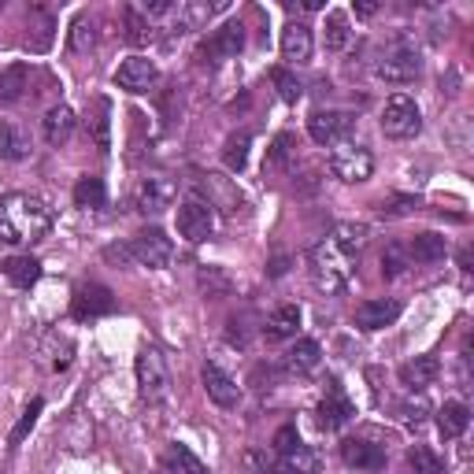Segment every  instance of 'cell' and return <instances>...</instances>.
I'll list each match as a JSON object with an SVG mask.
<instances>
[{"label":"cell","mask_w":474,"mask_h":474,"mask_svg":"<svg viewBox=\"0 0 474 474\" xmlns=\"http://www.w3.org/2000/svg\"><path fill=\"white\" fill-rule=\"evenodd\" d=\"M52 208L34 193H8L0 197V237L12 245H34L49 234Z\"/></svg>","instance_id":"cell-1"},{"label":"cell","mask_w":474,"mask_h":474,"mask_svg":"<svg viewBox=\"0 0 474 474\" xmlns=\"http://www.w3.org/2000/svg\"><path fill=\"white\" fill-rule=\"evenodd\" d=\"M307 271H312L315 290L341 293L348 285V278H353V271H356V256H348L345 249H338V245L326 237L312 249V256H307Z\"/></svg>","instance_id":"cell-2"},{"label":"cell","mask_w":474,"mask_h":474,"mask_svg":"<svg viewBox=\"0 0 474 474\" xmlns=\"http://www.w3.org/2000/svg\"><path fill=\"white\" fill-rule=\"evenodd\" d=\"M137 389H141V400L159 404L163 397L171 393V375H167V360L159 356V348H141L137 353Z\"/></svg>","instance_id":"cell-3"},{"label":"cell","mask_w":474,"mask_h":474,"mask_svg":"<svg viewBox=\"0 0 474 474\" xmlns=\"http://www.w3.org/2000/svg\"><path fill=\"white\" fill-rule=\"evenodd\" d=\"M330 171H334V178L356 185V182L370 178V171H375V156H370V149L360 145V141H338L334 152H330Z\"/></svg>","instance_id":"cell-4"},{"label":"cell","mask_w":474,"mask_h":474,"mask_svg":"<svg viewBox=\"0 0 474 474\" xmlns=\"http://www.w3.org/2000/svg\"><path fill=\"white\" fill-rule=\"evenodd\" d=\"M419 130H423V115H419L416 100L404 97V93L389 97L385 108H382V134L397 137V141H408V137H416Z\"/></svg>","instance_id":"cell-5"},{"label":"cell","mask_w":474,"mask_h":474,"mask_svg":"<svg viewBox=\"0 0 474 474\" xmlns=\"http://www.w3.org/2000/svg\"><path fill=\"white\" fill-rule=\"evenodd\" d=\"M130 256H134L141 267H149V271H163V267L171 263V256H175V245H171V237L163 234V230L149 226V230H141V234L134 237Z\"/></svg>","instance_id":"cell-6"},{"label":"cell","mask_w":474,"mask_h":474,"mask_svg":"<svg viewBox=\"0 0 474 474\" xmlns=\"http://www.w3.org/2000/svg\"><path fill=\"white\" fill-rule=\"evenodd\" d=\"M212 230H215V212H212V204L200 200V197H190V200H185L182 208H178V234H182L185 241L200 245V241L212 237Z\"/></svg>","instance_id":"cell-7"},{"label":"cell","mask_w":474,"mask_h":474,"mask_svg":"<svg viewBox=\"0 0 474 474\" xmlns=\"http://www.w3.org/2000/svg\"><path fill=\"white\" fill-rule=\"evenodd\" d=\"M419 71H423V59H419V52H411V49L385 52L378 59V67H375V74L382 82H389V86H408V82L419 78Z\"/></svg>","instance_id":"cell-8"},{"label":"cell","mask_w":474,"mask_h":474,"mask_svg":"<svg viewBox=\"0 0 474 474\" xmlns=\"http://www.w3.org/2000/svg\"><path fill=\"white\" fill-rule=\"evenodd\" d=\"M156 82H159V71H156V64H152L149 56H130V59H122L119 71H115V86L127 89V93H134V97L149 93Z\"/></svg>","instance_id":"cell-9"},{"label":"cell","mask_w":474,"mask_h":474,"mask_svg":"<svg viewBox=\"0 0 474 474\" xmlns=\"http://www.w3.org/2000/svg\"><path fill=\"white\" fill-rule=\"evenodd\" d=\"M71 312H74V319L108 315V312H115V297H112L108 285H100V282L78 285V293H74V300H71Z\"/></svg>","instance_id":"cell-10"},{"label":"cell","mask_w":474,"mask_h":474,"mask_svg":"<svg viewBox=\"0 0 474 474\" xmlns=\"http://www.w3.org/2000/svg\"><path fill=\"white\" fill-rule=\"evenodd\" d=\"M175 204V182L171 178H163V175H152L137 185V212H145V215H159V212H167Z\"/></svg>","instance_id":"cell-11"},{"label":"cell","mask_w":474,"mask_h":474,"mask_svg":"<svg viewBox=\"0 0 474 474\" xmlns=\"http://www.w3.org/2000/svg\"><path fill=\"white\" fill-rule=\"evenodd\" d=\"M348 130H353V115L348 112H315L307 119V134H312V141H319V145H338V141H345Z\"/></svg>","instance_id":"cell-12"},{"label":"cell","mask_w":474,"mask_h":474,"mask_svg":"<svg viewBox=\"0 0 474 474\" xmlns=\"http://www.w3.org/2000/svg\"><path fill=\"white\" fill-rule=\"evenodd\" d=\"M200 382H204L208 397H212L219 408H237V400H241V385H237L230 375H226V370H222L219 363H204Z\"/></svg>","instance_id":"cell-13"},{"label":"cell","mask_w":474,"mask_h":474,"mask_svg":"<svg viewBox=\"0 0 474 474\" xmlns=\"http://www.w3.org/2000/svg\"><path fill=\"white\" fill-rule=\"evenodd\" d=\"M245 45V34H241V23H226L222 30H215L208 41L200 45V56L212 59V64H222V59H234Z\"/></svg>","instance_id":"cell-14"},{"label":"cell","mask_w":474,"mask_h":474,"mask_svg":"<svg viewBox=\"0 0 474 474\" xmlns=\"http://www.w3.org/2000/svg\"><path fill=\"white\" fill-rule=\"evenodd\" d=\"M341 460L348 467H356V470H382L385 467V452H382V445H370L363 438H348L341 445Z\"/></svg>","instance_id":"cell-15"},{"label":"cell","mask_w":474,"mask_h":474,"mask_svg":"<svg viewBox=\"0 0 474 474\" xmlns=\"http://www.w3.org/2000/svg\"><path fill=\"white\" fill-rule=\"evenodd\" d=\"M400 315V304L389 300V297H375V300H363L356 307V326L360 330H382L389 322H397Z\"/></svg>","instance_id":"cell-16"},{"label":"cell","mask_w":474,"mask_h":474,"mask_svg":"<svg viewBox=\"0 0 474 474\" xmlns=\"http://www.w3.org/2000/svg\"><path fill=\"white\" fill-rule=\"evenodd\" d=\"M282 59L290 64H307L312 59V27L304 23H290L282 34Z\"/></svg>","instance_id":"cell-17"},{"label":"cell","mask_w":474,"mask_h":474,"mask_svg":"<svg viewBox=\"0 0 474 474\" xmlns=\"http://www.w3.org/2000/svg\"><path fill=\"white\" fill-rule=\"evenodd\" d=\"M156 474H208V470H204V463L193 456L190 448L171 445V448L159 456V467H156Z\"/></svg>","instance_id":"cell-18"},{"label":"cell","mask_w":474,"mask_h":474,"mask_svg":"<svg viewBox=\"0 0 474 474\" xmlns=\"http://www.w3.org/2000/svg\"><path fill=\"white\" fill-rule=\"evenodd\" d=\"M74 112L67 108V105H56L49 115H45V141H49V145H67V141H71V134H74Z\"/></svg>","instance_id":"cell-19"},{"label":"cell","mask_w":474,"mask_h":474,"mask_svg":"<svg viewBox=\"0 0 474 474\" xmlns=\"http://www.w3.org/2000/svg\"><path fill=\"white\" fill-rule=\"evenodd\" d=\"M348 419H353V404H348V397H341V389H330L326 400L319 404V426L341 430Z\"/></svg>","instance_id":"cell-20"},{"label":"cell","mask_w":474,"mask_h":474,"mask_svg":"<svg viewBox=\"0 0 474 474\" xmlns=\"http://www.w3.org/2000/svg\"><path fill=\"white\" fill-rule=\"evenodd\" d=\"M204 190H208V204H212V208H222V212H237L241 208V193L226 178L204 175Z\"/></svg>","instance_id":"cell-21"},{"label":"cell","mask_w":474,"mask_h":474,"mask_svg":"<svg viewBox=\"0 0 474 474\" xmlns=\"http://www.w3.org/2000/svg\"><path fill=\"white\" fill-rule=\"evenodd\" d=\"M438 378V360L434 356H416L400 367V382L411 385V389H426L430 382Z\"/></svg>","instance_id":"cell-22"},{"label":"cell","mask_w":474,"mask_h":474,"mask_svg":"<svg viewBox=\"0 0 474 474\" xmlns=\"http://www.w3.org/2000/svg\"><path fill=\"white\" fill-rule=\"evenodd\" d=\"M367 226L363 222H338L334 226V234H330V241L338 245V249H345L348 256H360L367 249Z\"/></svg>","instance_id":"cell-23"},{"label":"cell","mask_w":474,"mask_h":474,"mask_svg":"<svg viewBox=\"0 0 474 474\" xmlns=\"http://www.w3.org/2000/svg\"><path fill=\"white\" fill-rule=\"evenodd\" d=\"M27 86H30L27 64H12L4 74H0V105H15V100H23Z\"/></svg>","instance_id":"cell-24"},{"label":"cell","mask_w":474,"mask_h":474,"mask_svg":"<svg viewBox=\"0 0 474 474\" xmlns=\"http://www.w3.org/2000/svg\"><path fill=\"white\" fill-rule=\"evenodd\" d=\"M319 356H322V348H319L312 338H300V341L290 348V356H285V367H290L293 375H307V370L319 367Z\"/></svg>","instance_id":"cell-25"},{"label":"cell","mask_w":474,"mask_h":474,"mask_svg":"<svg viewBox=\"0 0 474 474\" xmlns=\"http://www.w3.org/2000/svg\"><path fill=\"white\" fill-rule=\"evenodd\" d=\"M297 326H300V307L297 304H282L278 312L267 319V338H271V341H285V338L297 334Z\"/></svg>","instance_id":"cell-26"},{"label":"cell","mask_w":474,"mask_h":474,"mask_svg":"<svg viewBox=\"0 0 474 474\" xmlns=\"http://www.w3.org/2000/svg\"><path fill=\"white\" fill-rule=\"evenodd\" d=\"M4 275L12 285H19V290H30L41 278V263L34 256H12V260H4Z\"/></svg>","instance_id":"cell-27"},{"label":"cell","mask_w":474,"mask_h":474,"mask_svg":"<svg viewBox=\"0 0 474 474\" xmlns=\"http://www.w3.org/2000/svg\"><path fill=\"white\" fill-rule=\"evenodd\" d=\"M438 426H441L445 438H460L463 430L470 426V408L460 404V400H448V404L438 411Z\"/></svg>","instance_id":"cell-28"},{"label":"cell","mask_w":474,"mask_h":474,"mask_svg":"<svg viewBox=\"0 0 474 474\" xmlns=\"http://www.w3.org/2000/svg\"><path fill=\"white\" fill-rule=\"evenodd\" d=\"M445 253H448V245H445V237L441 234H419L416 241H411V260L416 263H438V260H445Z\"/></svg>","instance_id":"cell-29"},{"label":"cell","mask_w":474,"mask_h":474,"mask_svg":"<svg viewBox=\"0 0 474 474\" xmlns=\"http://www.w3.org/2000/svg\"><path fill=\"white\" fill-rule=\"evenodd\" d=\"M285 474H319V452L315 448H307V445H297L293 452H285V456L278 460Z\"/></svg>","instance_id":"cell-30"},{"label":"cell","mask_w":474,"mask_h":474,"mask_svg":"<svg viewBox=\"0 0 474 474\" xmlns=\"http://www.w3.org/2000/svg\"><path fill=\"white\" fill-rule=\"evenodd\" d=\"M105 200H108V190H105V182H100L97 175H86L74 185V204L78 208H105Z\"/></svg>","instance_id":"cell-31"},{"label":"cell","mask_w":474,"mask_h":474,"mask_svg":"<svg viewBox=\"0 0 474 474\" xmlns=\"http://www.w3.org/2000/svg\"><path fill=\"white\" fill-rule=\"evenodd\" d=\"M249 145H253V134H249V130L226 137V149H222V163H226V167H230V171H241L245 163H249Z\"/></svg>","instance_id":"cell-32"},{"label":"cell","mask_w":474,"mask_h":474,"mask_svg":"<svg viewBox=\"0 0 474 474\" xmlns=\"http://www.w3.org/2000/svg\"><path fill=\"white\" fill-rule=\"evenodd\" d=\"M108 115H112V105H108V100H93V115H89L86 122L93 127V141H97L100 152H108V145H112V137H108V127H112V122H108Z\"/></svg>","instance_id":"cell-33"},{"label":"cell","mask_w":474,"mask_h":474,"mask_svg":"<svg viewBox=\"0 0 474 474\" xmlns=\"http://www.w3.org/2000/svg\"><path fill=\"white\" fill-rule=\"evenodd\" d=\"M408 463H411V470H416V474H441L445 470L441 456L434 448H426V445H411L408 448Z\"/></svg>","instance_id":"cell-34"},{"label":"cell","mask_w":474,"mask_h":474,"mask_svg":"<svg viewBox=\"0 0 474 474\" xmlns=\"http://www.w3.org/2000/svg\"><path fill=\"white\" fill-rule=\"evenodd\" d=\"M156 37V30H152V23L145 15H141V8H127V41L130 45H149V41Z\"/></svg>","instance_id":"cell-35"},{"label":"cell","mask_w":474,"mask_h":474,"mask_svg":"<svg viewBox=\"0 0 474 474\" xmlns=\"http://www.w3.org/2000/svg\"><path fill=\"white\" fill-rule=\"evenodd\" d=\"M345 45H348V19H345V12H330L326 15V49L341 52Z\"/></svg>","instance_id":"cell-36"},{"label":"cell","mask_w":474,"mask_h":474,"mask_svg":"<svg viewBox=\"0 0 474 474\" xmlns=\"http://www.w3.org/2000/svg\"><path fill=\"white\" fill-rule=\"evenodd\" d=\"M30 152V141L19 134V130H12V127H0V156L4 159H23Z\"/></svg>","instance_id":"cell-37"},{"label":"cell","mask_w":474,"mask_h":474,"mask_svg":"<svg viewBox=\"0 0 474 474\" xmlns=\"http://www.w3.org/2000/svg\"><path fill=\"white\" fill-rule=\"evenodd\" d=\"M97 45V30H93V19H74V27H71V49L74 52H89Z\"/></svg>","instance_id":"cell-38"},{"label":"cell","mask_w":474,"mask_h":474,"mask_svg":"<svg viewBox=\"0 0 474 474\" xmlns=\"http://www.w3.org/2000/svg\"><path fill=\"white\" fill-rule=\"evenodd\" d=\"M271 82L278 86V97H282V100H290V105H297V100L304 97V86H300V82H297L290 71H285V67L271 71Z\"/></svg>","instance_id":"cell-39"},{"label":"cell","mask_w":474,"mask_h":474,"mask_svg":"<svg viewBox=\"0 0 474 474\" xmlns=\"http://www.w3.org/2000/svg\"><path fill=\"white\" fill-rule=\"evenodd\" d=\"M382 219H404V215H411V212H419V197H389V200H382Z\"/></svg>","instance_id":"cell-40"},{"label":"cell","mask_w":474,"mask_h":474,"mask_svg":"<svg viewBox=\"0 0 474 474\" xmlns=\"http://www.w3.org/2000/svg\"><path fill=\"white\" fill-rule=\"evenodd\" d=\"M408 271V253L400 249V245H389V249L382 253V275L385 278H400Z\"/></svg>","instance_id":"cell-41"},{"label":"cell","mask_w":474,"mask_h":474,"mask_svg":"<svg viewBox=\"0 0 474 474\" xmlns=\"http://www.w3.org/2000/svg\"><path fill=\"white\" fill-rule=\"evenodd\" d=\"M200 285H204V293H208V297L230 293V278H226L219 267H208V271H200Z\"/></svg>","instance_id":"cell-42"},{"label":"cell","mask_w":474,"mask_h":474,"mask_svg":"<svg viewBox=\"0 0 474 474\" xmlns=\"http://www.w3.org/2000/svg\"><path fill=\"white\" fill-rule=\"evenodd\" d=\"M293 152H297L293 134H278V137H275V145H271V163H275V167H285V163L293 159Z\"/></svg>","instance_id":"cell-43"},{"label":"cell","mask_w":474,"mask_h":474,"mask_svg":"<svg viewBox=\"0 0 474 474\" xmlns=\"http://www.w3.org/2000/svg\"><path fill=\"white\" fill-rule=\"evenodd\" d=\"M52 27H56V23H52V15H49V12H34V15H30V30H37V37H34V45H37V49H45V45H49Z\"/></svg>","instance_id":"cell-44"},{"label":"cell","mask_w":474,"mask_h":474,"mask_svg":"<svg viewBox=\"0 0 474 474\" xmlns=\"http://www.w3.org/2000/svg\"><path fill=\"white\" fill-rule=\"evenodd\" d=\"M41 408H45V404L34 400V404L23 411V419H19V426L12 430V445H19V441H23V438L30 434V430H34V423H37V416H41Z\"/></svg>","instance_id":"cell-45"},{"label":"cell","mask_w":474,"mask_h":474,"mask_svg":"<svg viewBox=\"0 0 474 474\" xmlns=\"http://www.w3.org/2000/svg\"><path fill=\"white\" fill-rule=\"evenodd\" d=\"M300 445V434H297V426H282L278 434H275V448H278V456H285V452H293Z\"/></svg>","instance_id":"cell-46"},{"label":"cell","mask_w":474,"mask_h":474,"mask_svg":"<svg viewBox=\"0 0 474 474\" xmlns=\"http://www.w3.org/2000/svg\"><path fill=\"white\" fill-rule=\"evenodd\" d=\"M400 411H404V419H408V423H416V426L426 419V404H423V400H408Z\"/></svg>","instance_id":"cell-47"},{"label":"cell","mask_w":474,"mask_h":474,"mask_svg":"<svg viewBox=\"0 0 474 474\" xmlns=\"http://www.w3.org/2000/svg\"><path fill=\"white\" fill-rule=\"evenodd\" d=\"M285 271H290V256H275L271 267H267V275H271V278H282Z\"/></svg>","instance_id":"cell-48"},{"label":"cell","mask_w":474,"mask_h":474,"mask_svg":"<svg viewBox=\"0 0 474 474\" xmlns=\"http://www.w3.org/2000/svg\"><path fill=\"white\" fill-rule=\"evenodd\" d=\"M356 12H360V15H375V12H378V4H370V0H363V4H356Z\"/></svg>","instance_id":"cell-49"}]
</instances>
